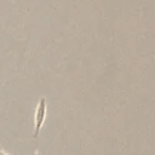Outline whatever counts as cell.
<instances>
[{"label":"cell","mask_w":155,"mask_h":155,"mask_svg":"<svg viewBox=\"0 0 155 155\" xmlns=\"http://www.w3.org/2000/svg\"><path fill=\"white\" fill-rule=\"evenodd\" d=\"M0 155H7V154H5L4 151H1V150H0Z\"/></svg>","instance_id":"obj_2"},{"label":"cell","mask_w":155,"mask_h":155,"mask_svg":"<svg viewBox=\"0 0 155 155\" xmlns=\"http://www.w3.org/2000/svg\"><path fill=\"white\" fill-rule=\"evenodd\" d=\"M46 110H47V102L45 97H41L39 99V103L36 105L35 110V126H34V137L36 138L40 133V130L45 122L46 119Z\"/></svg>","instance_id":"obj_1"}]
</instances>
